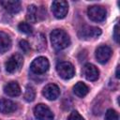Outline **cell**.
<instances>
[{"instance_id":"cell-1","label":"cell","mask_w":120,"mask_h":120,"mask_svg":"<svg viewBox=\"0 0 120 120\" xmlns=\"http://www.w3.org/2000/svg\"><path fill=\"white\" fill-rule=\"evenodd\" d=\"M50 38H51L52 46L57 51L64 50L70 45L69 36L63 29L52 30V32L50 35Z\"/></svg>"},{"instance_id":"cell-2","label":"cell","mask_w":120,"mask_h":120,"mask_svg":"<svg viewBox=\"0 0 120 120\" xmlns=\"http://www.w3.org/2000/svg\"><path fill=\"white\" fill-rule=\"evenodd\" d=\"M56 71L58 75L64 80H69L75 74V69L73 65L68 61L58 63L56 65Z\"/></svg>"},{"instance_id":"cell-3","label":"cell","mask_w":120,"mask_h":120,"mask_svg":"<svg viewBox=\"0 0 120 120\" xmlns=\"http://www.w3.org/2000/svg\"><path fill=\"white\" fill-rule=\"evenodd\" d=\"M50 67V63L46 57L39 56L37 57L35 60L30 65V69L32 72L36 74H44L45 72L48 71Z\"/></svg>"},{"instance_id":"cell-4","label":"cell","mask_w":120,"mask_h":120,"mask_svg":"<svg viewBox=\"0 0 120 120\" xmlns=\"http://www.w3.org/2000/svg\"><path fill=\"white\" fill-rule=\"evenodd\" d=\"M22 64H23L22 56L20 53H15V54H12L8 59V61L5 64V68H6V70L8 72L14 73L22 68Z\"/></svg>"},{"instance_id":"cell-5","label":"cell","mask_w":120,"mask_h":120,"mask_svg":"<svg viewBox=\"0 0 120 120\" xmlns=\"http://www.w3.org/2000/svg\"><path fill=\"white\" fill-rule=\"evenodd\" d=\"M87 15L90 18V20L94 22H102L105 20L107 11L106 8L102 6H91L87 9Z\"/></svg>"},{"instance_id":"cell-6","label":"cell","mask_w":120,"mask_h":120,"mask_svg":"<svg viewBox=\"0 0 120 120\" xmlns=\"http://www.w3.org/2000/svg\"><path fill=\"white\" fill-rule=\"evenodd\" d=\"M52 11L55 18L63 19L66 17L68 11V4L64 0H56L52 4Z\"/></svg>"},{"instance_id":"cell-7","label":"cell","mask_w":120,"mask_h":120,"mask_svg":"<svg viewBox=\"0 0 120 120\" xmlns=\"http://www.w3.org/2000/svg\"><path fill=\"white\" fill-rule=\"evenodd\" d=\"M34 114L38 120H53L54 116L51 109L45 104H38L34 108Z\"/></svg>"},{"instance_id":"cell-8","label":"cell","mask_w":120,"mask_h":120,"mask_svg":"<svg viewBox=\"0 0 120 120\" xmlns=\"http://www.w3.org/2000/svg\"><path fill=\"white\" fill-rule=\"evenodd\" d=\"M101 35V29L95 26H83L79 31V37L83 39H89V38H95Z\"/></svg>"},{"instance_id":"cell-9","label":"cell","mask_w":120,"mask_h":120,"mask_svg":"<svg viewBox=\"0 0 120 120\" xmlns=\"http://www.w3.org/2000/svg\"><path fill=\"white\" fill-rule=\"evenodd\" d=\"M112 56V49L107 45H100L96 50V58L100 64H105Z\"/></svg>"},{"instance_id":"cell-10","label":"cell","mask_w":120,"mask_h":120,"mask_svg":"<svg viewBox=\"0 0 120 120\" xmlns=\"http://www.w3.org/2000/svg\"><path fill=\"white\" fill-rule=\"evenodd\" d=\"M42 95L49 100H55L60 95V89L56 84L49 83L43 88Z\"/></svg>"},{"instance_id":"cell-11","label":"cell","mask_w":120,"mask_h":120,"mask_svg":"<svg viewBox=\"0 0 120 120\" xmlns=\"http://www.w3.org/2000/svg\"><path fill=\"white\" fill-rule=\"evenodd\" d=\"M82 73H83L84 77L88 81H91V82L97 81L98 79V76H99V71H98V68L95 65L90 64V63H87L84 65L83 69H82Z\"/></svg>"},{"instance_id":"cell-12","label":"cell","mask_w":120,"mask_h":120,"mask_svg":"<svg viewBox=\"0 0 120 120\" xmlns=\"http://www.w3.org/2000/svg\"><path fill=\"white\" fill-rule=\"evenodd\" d=\"M0 4L8 12L11 14H16L20 12L22 8L21 2L17 0H2L0 1Z\"/></svg>"},{"instance_id":"cell-13","label":"cell","mask_w":120,"mask_h":120,"mask_svg":"<svg viewBox=\"0 0 120 120\" xmlns=\"http://www.w3.org/2000/svg\"><path fill=\"white\" fill-rule=\"evenodd\" d=\"M17 104L8 98H1L0 99V112L4 114L12 113L17 110Z\"/></svg>"},{"instance_id":"cell-14","label":"cell","mask_w":120,"mask_h":120,"mask_svg":"<svg viewBox=\"0 0 120 120\" xmlns=\"http://www.w3.org/2000/svg\"><path fill=\"white\" fill-rule=\"evenodd\" d=\"M4 92L8 97H18L21 94V87L16 82H9L5 84Z\"/></svg>"},{"instance_id":"cell-15","label":"cell","mask_w":120,"mask_h":120,"mask_svg":"<svg viewBox=\"0 0 120 120\" xmlns=\"http://www.w3.org/2000/svg\"><path fill=\"white\" fill-rule=\"evenodd\" d=\"M10 48H11V39L9 36L5 32L0 31V53L7 52Z\"/></svg>"},{"instance_id":"cell-16","label":"cell","mask_w":120,"mask_h":120,"mask_svg":"<svg viewBox=\"0 0 120 120\" xmlns=\"http://www.w3.org/2000/svg\"><path fill=\"white\" fill-rule=\"evenodd\" d=\"M26 20L30 22H37L39 19V10L35 5H30L26 11Z\"/></svg>"},{"instance_id":"cell-17","label":"cell","mask_w":120,"mask_h":120,"mask_svg":"<svg viewBox=\"0 0 120 120\" xmlns=\"http://www.w3.org/2000/svg\"><path fill=\"white\" fill-rule=\"evenodd\" d=\"M73 92L74 94L79 97V98H83L85 97L88 92H89V89H88V86L82 82H78L74 86H73Z\"/></svg>"},{"instance_id":"cell-18","label":"cell","mask_w":120,"mask_h":120,"mask_svg":"<svg viewBox=\"0 0 120 120\" xmlns=\"http://www.w3.org/2000/svg\"><path fill=\"white\" fill-rule=\"evenodd\" d=\"M33 46L38 51L46 48V39L41 33H38L33 37Z\"/></svg>"},{"instance_id":"cell-19","label":"cell","mask_w":120,"mask_h":120,"mask_svg":"<svg viewBox=\"0 0 120 120\" xmlns=\"http://www.w3.org/2000/svg\"><path fill=\"white\" fill-rule=\"evenodd\" d=\"M36 98V91L34 89L33 86L31 85H27L25 87V91H24V95H23V98L28 101V102H31L35 99Z\"/></svg>"},{"instance_id":"cell-20","label":"cell","mask_w":120,"mask_h":120,"mask_svg":"<svg viewBox=\"0 0 120 120\" xmlns=\"http://www.w3.org/2000/svg\"><path fill=\"white\" fill-rule=\"evenodd\" d=\"M18 29H19L22 33L26 34V35H30V34H32V32H33V27H32L29 23H27V22H23L19 23V25H18Z\"/></svg>"},{"instance_id":"cell-21","label":"cell","mask_w":120,"mask_h":120,"mask_svg":"<svg viewBox=\"0 0 120 120\" xmlns=\"http://www.w3.org/2000/svg\"><path fill=\"white\" fill-rule=\"evenodd\" d=\"M105 119L106 120H119V115L113 109H109L105 112Z\"/></svg>"},{"instance_id":"cell-22","label":"cell","mask_w":120,"mask_h":120,"mask_svg":"<svg viewBox=\"0 0 120 120\" xmlns=\"http://www.w3.org/2000/svg\"><path fill=\"white\" fill-rule=\"evenodd\" d=\"M19 46H20V49H21L23 52H28L29 50H30V44H29V42L26 41V40H24V39L20 40Z\"/></svg>"},{"instance_id":"cell-23","label":"cell","mask_w":120,"mask_h":120,"mask_svg":"<svg viewBox=\"0 0 120 120\" xmlns=\"http://www.w3.org/2000/svg\"><path fill=\"white\" fill-rule=\"evenodd\" d=\"M68 120H84V118L77 112V111H73L70 112V114L68 117Z\"/></svg>"},{"instance_id":"cell-24","label":"cell","mask_w":120,"mask_h":120,"mask_svg":"<svg viewBox=\"0 0 120 120\" xmlns=\"http://www.w3.org/2000/svg\"><path fill=\"white\" fill-rule=\"evenodd\" d=\"M119 38H120V35H119V25L117 23V24H115L114 29H113V38L116 41V43H119Z\"/></svg>"},{"instance_id":"cell-25","label":"cell","mask_w":120,"mask_h":120,"mask_svg":"<svg viewBox=\"0 0 120 120\" xmlns=\"http://www.w3.org/2000/svg\"><path fill=\"white\" fill-rule=\"evenodd\" d=\"M115 77L117 78V79H119L120 78V74H119V65L116 67V72H115Z\"/></svg>"}]
</instances>
